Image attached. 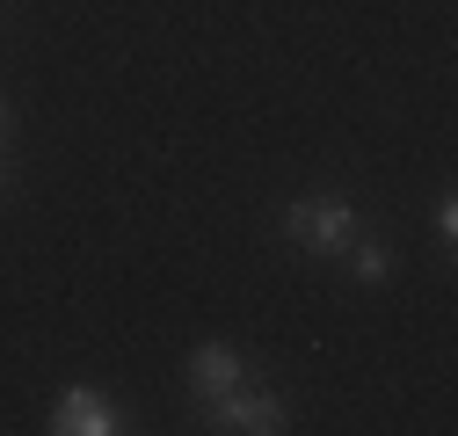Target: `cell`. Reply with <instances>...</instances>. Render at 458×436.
<instances>
[{"mask_svg":"<svg viewBox=\"0 0 458 436\" xmlns=\"http://www.w3.org/2000/svg\"><path fill=\"white\" fill-rule=\"evenodd\" d=\"M204 422H211V429H248V436H276V429H284V400H276V393H255L248 378H241L233 393L204 400Z\"/></svg>","mask_w":458,"mask_h":436,"instance_id":"obj_2","label":"cell"},{"mask_svg":"<svg viewBox=\"0 0 458 436\" xmlns=\"http://www.w3.org/2000/svg\"><path fill=\"white\" fill-rule=\"evenodd\" d=\"M0 131H8V109H0Z\"/></svg>","mask_w":458,"mask_h":436,"instance_id":"obj_7","label":"cell"},{"mask_svg":"<svg viewBox=\"0 0 458 436\" xmlns=\"http://www.w3.org/2000/svg\"><path fill=\"white\" fill-rule=\"evenodd\" d=\"M51 429H59V436H117L124 429V407L102 400L95 386H66L59 407H51Z\"/></svg>","mask_w":458,"mask_h":436,"instance_id":"obj_3","label":"cell"},{"mask_svg":"<svg viewBox=\"0 0 458 436\" xmlns=\"http://www.w3.org/2000/svg\"><path fill=\"white\" fill-rule=\"evenodd\" d=\"M8 182H15V168H8V160H0V197H8Z\"/></svg>","mask_w":458,"mask_h":436,"instance_id":"obj_6","label":"cell"},{"mask_svg":"<svg viewBox=\"0 0 458 436\" xmlns=\"http://www.w3.org/2000/svg\"><path fill=\"white\" fill-rule=\"evenodd\" d=\"M284 233H292V247H306V255H342L364 226H357V211L342 197H299L292 211H284Z\"/></svg>","mask_w":458,"mask_h":436,"instance_id":"obj_1","label":"cell"},{"mask_svg":"<svg viewBox=\"0 0 458 436\" xmlns=\"http://www.w3.org/2000/svg\"><path fill=\"white\" fill-rule=\"evenodd\" d=\"M342 262H350V277H357V284H386V277H393V255H386L378 240H364V233L342 247Z\"/></svg>","mask_w":458,"mask_h":436,"instance_id":"obj_5","label":"cell"},{"mask_svg":"<svg viewBox=\"0 0 458 436\" xmlns=\"http://www.w3.org/2000/svg\"><path fill=\"white\" fill-rule=\"evenodd\" d=\"M241 378H248V364H241V349H233V342H204V349H190V386H197V400L233 393Z\"/></svg>","mask_w":458,"mask_h":436,"instance_id":"obj_4","label":"cell"}]
</instances>
